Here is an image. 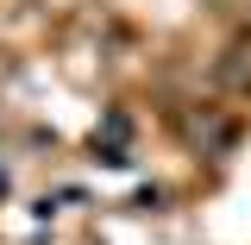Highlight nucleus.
I'll list each match as a JSON object with an SVG mask.
<instances>
[{"instance_id":"nucleus-1","label":"nucleus","mask_w":251,"mask_h":245,"mask_svg":"<svg viewBox=\"0 0 251 245\" xmlns=\"http://www.w3.org/2000/svg\"><path fill=\"white\" fill-rule=\"evenodd\" d=\"M0 195H6V170H0Z\"/></svg>"}]
</instances>
